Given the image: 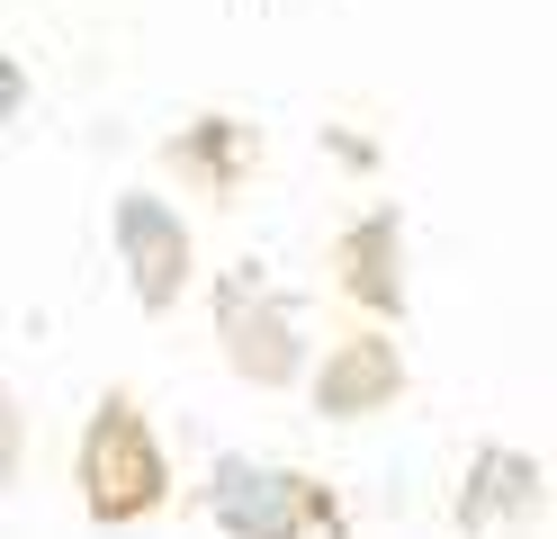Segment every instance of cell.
I'll return each instance as SVG.
<instances>
[{
  "instance_id": "6da1fadb",
  "label": "cell",
  "mask_w": 557,
  "mask_h": 539,
  "mask_svg": "<svg viewBox=\"0 0 557 539\" xmlns=\"http://www.w3.org/2000/svg\"><path fill=\"white\" fill-rule=\"evenodd\" d=\"M82 494H90L99 522H135L162 503V441L126 395H109L82 431Z\"/></svg>"
},
{
  "instance_id": "7a4b0ae2",
  "label": "cell",
  "mask_w": 557,
  "mask_h": 539,
  "mask_svg": "<svg viewBox=\"0 0 557 539\" xmlns=\"http://www.w3.org/2000/svg\"><path fill=\"white\" fill-rule=\"evenodd\" d=\"M117 243H126V279L145 287V306H171L189 279V252H181V225H171L162 198H117Z\"/></svg>"
},
{
  "instance_id": "3957f363",
  "label": "cell",
  "mask_w": 557,
  "mask_h": 539,
  "mask_svg": "<svg viewBox=\"0 0 557 539\" xmlns=\"http://www.w3.org/2000/svg\"><path fill=\"white\" fill-rule=\"evenodd\" d=\"M297 513L333 522V503L306 494V486H288V477H270V467H252V458H225L216 467V522L225 530H288Z\"/></svg>"
},
{
  "instance_id": "277c9868",
  "label": "cell",
  "mask_w": 557,
  "mask_h": 539,
  "mask_svg": "<svg viewBox=\"0 0 557 539\" xmlns=\"http://www.w3.org/2000/svg\"><path fill=\"white\" fill-rule=\"evenodd\" d=\"M396 395V359L387 351H342L333 369H324V414H351V405H387Z\"/></svg>"
}]
</instances>
